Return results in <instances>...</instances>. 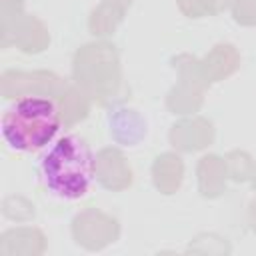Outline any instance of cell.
<instances>
[{
    "label": "cell",
    "instance_id": "obj_1",
    "mask_svg": "<svg viewBox=\"0 0 256 256\" xmlns=\"http://www.w3.org/2000/svg\"><path fill=\"white\" fill-rule=\"evenodd\" d=\"M38 170L52 196L58 200H80L94 182V152L84 138L66 134L48 146Z\"/></svg>",
    "mask_w": 256,
    "mask_h": 256
},
{
    "label": "cell",
    "instance_id": "obj_2",
    "mask_svg": "<svg viewBox=\"0 0 256 256\" xmlns=\"http://www.w3.org/2000/svg\"><path fill=\"white\" fill-rule=\"evenodd\" d=\"M60 130V112L50 98L24 96L2 114V136L16 152H38Z\"/></svg>",
    "mask_w": 256,
    "mask_h": 256
}]
</instances>
